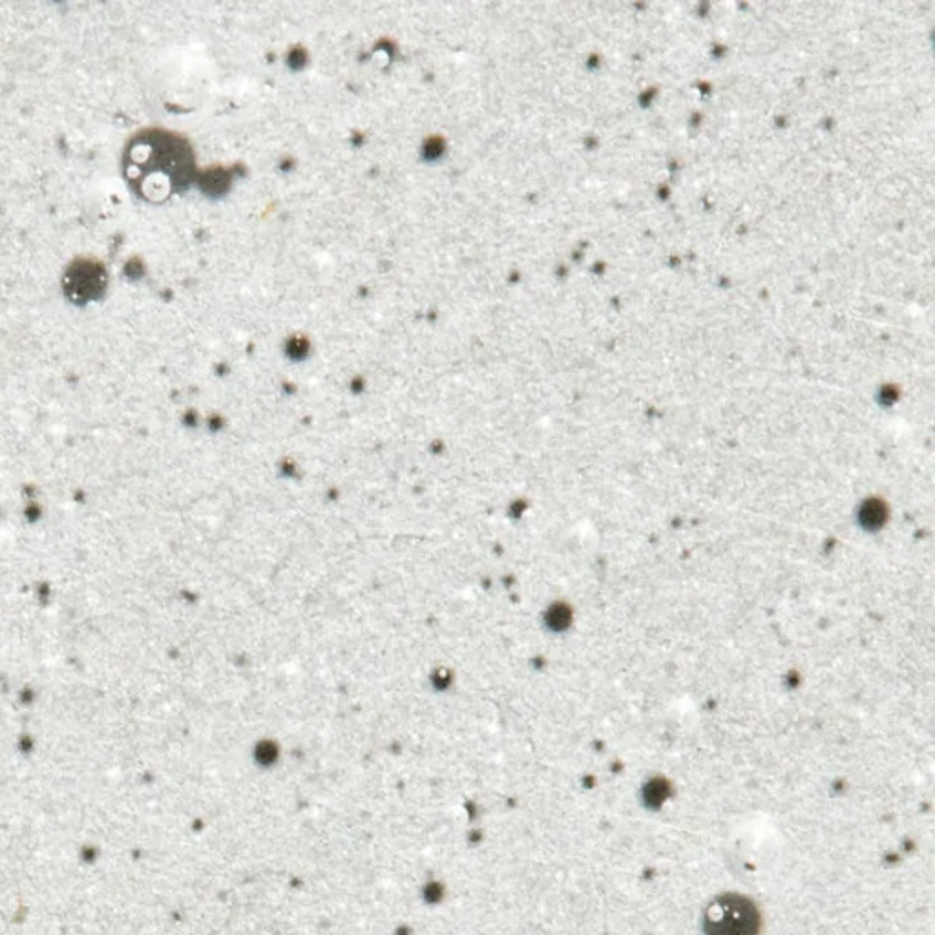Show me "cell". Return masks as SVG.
Wrapping results in <instances>:
<instances>
[{
	"label": "cell",
	"mask_w": 935,
	"mask_h": 935,
	"mask_svg": "<svg viewBox=\"0 0 935 935\" xmlns=\"http://www.w3.org/2000/svg\"><path fill=\"white\" fill-rule=\"evenodd\" d=\"M192 152L165 130H143L124 149L123 172L130 189L146 202L160 203L192 180Z\"/></svg>",
	"instance_id": "cell-1"
},
{
	"label": "cell",
	"mask_w": 935,
	"mask_h": 935,
	"mask_svg": "<svg viewBox=\"0 0 935 935\" xmlns=\"http://www.w3.org/2000/svg\"><path fill=\"white\" fill-rule=\"evenodd\" d=\"M109 278L103 265L93 260H78L64 274V291L75 304H89L104 295Z\"/></svg>",
	"instance_id": "cell-2"
}]
</instances>
